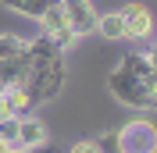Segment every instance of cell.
Instances as JSON below:
<instances>
[{"mask_svg": "<svg viewBox=\"0 0 157 153\" xmlns=\"http://www.w3.org/2000/svg\"><path fill=\"white\" fill-rule=\"evenodd\" d=\"M107 89L128 110H157V71L150 68L143 50H128L125 57L111 68Z\"/></svg>", "mask_w": 157, "mask_h": 153, "instance_id": "cell-2", "label": "cell"}, {"mask_svg": "<svg viewBox=\"0 0 157 153\" xmlns=\"http://www.w3.org/2000/svg\"><path fill=\"white\" fill-rule=\"evenodd\" d=\"M0 93H7V86H4V82H0Z\"/></svg>", "mask_w": 157, "mask_h": 153, "instance_id": "cell-17", "label": "cell"}, {"mask_svg": "<svg viewBox=\"0 0 157 153\" xmlns=\"http://www.w3.org/2000/svg\"><path fill=\"white\" fill-rule=\"evenodd\" d=\"M36 153H50V150H47V146H43V150H36Z\"/></svg>", "mask_w": 157, "mask_h": 153, "instance_id": "cell-18", "label": "cell"}, {"mask_svg": "<svg viewBox=\"0 0 157 153\" xmlns=\"http://www.w3.org/2000/svg\"><path fill=\"white\" fill-rule=\"evenodd\" d=\"M97 143L100 153H121V135H118V128H111V132H104L100 139H93Z\"/></svg>", "mask_w": 157, "mask_h": 153, "instance_id": "cell-10", "label": "cell"}, {"mask_svg": "<svg viewBox=\"0 0 157 153\" xmlns=\"http://www.w3.org/2000/svg\"><path fill=\"white\" fill-rule=\"evenodd\" d=\"M11 153H36V150H21V146H14V150H11Z\"/></svg>", "mask_w": 157, "mask_h": 153, "instance_id": "cell-16", "label": "cell"}, {"mask_svg": "<svg viewBox=\"0 0 157 153\" xmlns=\"http://www.w3.org/2000/svg\"><path fill=\"white\" fill-rule=\"evenodd\" d=\"M143 54H147V61H150V68H154V71H157V43H154V47H150V50H143Z\"/></svg>", "mask_w": 157, "mask_h": 153, "instance_id": "cell-14", "label": "cell"}, {"mask_svg": "<svg viewBox=\"0 0 157 153\" xmlns=\"http://www.w3.org/2000/svg\"><path fill=\"white\" fill-rule=\"evenodd\" d=\"M21 89L29 93L32 110L54 103L64 93V50H57L47 36L29 39V64H25Z\"/></svg>", "mask_w": 157, "mask_h": 153, "instance_id": "cell-1", "label": "cell"}, {"mask_svg": "<svg viewBox=\"0 0 157 153\" xmlns=\"http://www.w3.org/2000/svg\"><path fill=\"white\" fill-rule=\"evenodd\" d=\"M14 110H11V100H7V93H0V118H11Z\"/></svg>", "mask_w": 157, "mask_h": 153, "instance_id": "cell-13", "label": "cell"}, {"mask_svg": "<svg viewBox=\"0 0 157 153\" xmlns=\"http://www.w3.org/2000/svg\"><path fill=\"white\" fill-rule=\"evenodd\" d=\"M25 50H29V39L14 36V32H0V64L18 57V54H25Z\"/></svg>", "mask_w": 157, "mask_h": 153, "instance_id": "cell-9", "label": "cell"}, {"mask_svg": "<svg viewBox=\"0 0 157 153\" xmlns=\"http://www.w3.org/2000/svg\"><path fill=\"white\" fill-rule=\"evenodd\" d=\"M7 11H14V14H21V18H32V21H39L47 11H54L61 4V0H0Z\"/></svg>", "mask_w": 157, "mask_h": 153, "instance_id": "cell-7", "label": "cell"}, {"mask_svg": "<svg viewBox=\"0 0 157 153\" xmlns=\"http://www.w3.org/2000/svg\"><path fill=\"white\" fill-rule=\"evenodd\" d=\"M121 153H157V125L150 118H132L118 128Z\"/></svg>", "mask_w": 157, "mask_h": 153, "instance_id": "cell-3", "label": "cell"}, {"mask_svg": "<svg viewBox=\"0 0 157 153\" xmlns=\"http://www.w3.org/2000/svg\"><path fill=\"white\" fill-rule=\"evenodd\" d=\"M21 150H43L50 146V128L39 121L36 114H21V125H18V143Z\"/></svg>", "mask_w": 157, "mask_h": 153, "instance_id": "cell-6", "label": "cell"}, {"mask_svg": "<svg viewBox=\"0 0 157 153\" xmlns=\"http://www.w3.org/2000/svg\"><path fill=\"white\" fill-rule=\"evenodd\" d=\"M61 11H64L68 25L78 32V36L97 32V18H100V11L93 7V0H61Z\"/></svg>", "mask_w": 157, "mask_h": 153, "instance_id": "cell-5", "label": "cell"}, {"mask_svg": "<svg viewBox=\"0 0 157 153\" xmlns=\"http://www.w3.org/2000/svg\"><path fill=\"white\" fill-rule=\"evenodd\" d=\"M11 150H14V146H11L7 139H0V153H11Z\"/></svg>", "mask_w": 157, "mask_h": 153, "instance_id": "cell-15", "label": "cell"}, {"mask_svg": "<svg viewBox=\"0 0 157 153\" xmlns=\"http://www.w3.org/2000/svg\"><path fill=\"white\" fill-rule=\"evenodd\" d=\"M18 125H21V114L0 118V139H7V143L14 146V143H18Z\"/></svg>", "mask_w": 157, "mask_h": 153, "instance_id": "cell-11", "label": "cell"}, {"mask_svg": "<svg viewBox=\"0 0 157 153\" xmlns=\"http://www.w3.org/2000/svg\"><path fill=\"white\" fill-rule=\"evenodd\" d=\"M97 32L104 39H125V21L118 11H107V14H100L97 18Z\"/></svg>", "mask_w": 157, "mask_h": 153, "instance_id": "cell-8", "label": "cell"}, {"mask_svg": "<svg viewBox=\"0 0 157 153\" xmlns=\"http://www.w3.org/2000/svg\"><path fill=\"white\" fill-rule=\"evenodd\" d=\"M68 153H100V150H97V143H93V139H82V143H75Z\"/></svg>", "mask_w": 157, "mask_h": 153, "instance_id": "cell-12", "label": "cell"}, {"mask_svg": "<svg viewBox=\"0 0 157 153\" xmlns=\"http://www.w3.org/2000/svg\"><path fill=\"white\" fill-rule=\"evenodd\" d=\"M118 14L125 21V39H150L154 36V14H150L147 4L132 0V4H125Z\"/></svg>", "mask_w": 157, "mask_h": 153, "instance_id": "cell-4", "label": "cell"}]
</instances>
